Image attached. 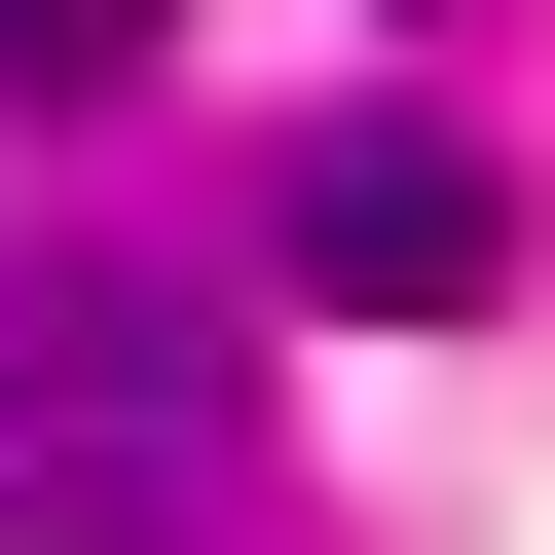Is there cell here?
<instances>
[{"label": "cell", "mask_w": 555, "mask_h": 555, "mask_svg": "<svg viewBox=\"0 0 555 555\" xmlns=\"http://www.w3.org/2000/svg\"><path fill=\"white\" fill-rule=\"evenodd\" d=\"M259 259H297L334 334H481V297H518V185H481L444 112H334V149H297V222H259Z\"/></svg>", "instance_id": "obj_2"}, {"label": "cell", "mask_w": 555, "mask_h": 555, "mask_svg": "<svg viewBox=\"0 0 555 555\" xmlns=\"http://www.w3.org/2000/svg\"><path fill=\"white\" fill-rule=\"evenodd\" d=\"M222 444H259V371L185 259H0V518L38 555H222Z\"/></svg>", "instance_id": "obj_1"}, {"label": "cell", "mask_w": 555, "mask_h": 555, "mask_svg": "<svg viewBox=\"0 0 555 555\" xmlns=\"http://www.w3.org/2000/svg\"><path fill=\"white\" fill-rule=\"evenodd\" d=\"M149 38H185V0H0V112H112Z\"/></svg>", "instance_id": "obj_3"}]
</instances>
